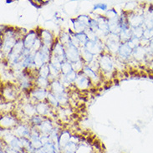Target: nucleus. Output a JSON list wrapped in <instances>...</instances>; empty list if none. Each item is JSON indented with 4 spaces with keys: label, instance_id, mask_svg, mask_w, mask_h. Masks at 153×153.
Wrapping results in <instances>:
<instances>
[{
    "label": "nucleus",
    "instance_id": "nucleus-11",
    "mask_svg": "<svg viewBox=\"0 0 153 153\" xmlns=\"http://www.w3.org/2000/svg\"><path fill=\"white\" fill-rule=\"evenodd\" d=\"M50 82L47 77H43V76H38L35 81V87L40 88H44L49 90Z\"/></svg>",
    "mask_w": 153,
    "mask_h": 153
},
{
    "label": "nucleus",
    "instance_id": "nucleus-4",
    "mask_svg": "<svg viewBox=\"0 0 153 153\" xmlns=\"http://www.w3.org/2000/svg\"><path fill=\"white\" fill-rule=\"evenodd\" d=\"M35 108L37 114L43 116L44 117H49L53 113V107H51L50 103L47 101H43V102H38L35 104Z\"/></svg>",
    "mask_w": 153,
    "mask_h": 153
},
{
    "label": "nucleus",
    "instance_id": "nucleus-8",
    "mask_svg": "<svg viewBox=\"0 0 153 153\" xmlns=\"http://www.w3.org/2000/svg\"><path fill=\"white\" fill-rule=\"evenodd\" d=\"M71 137H72V136H71V134L69 133V131L65 130L62 131L61 132H60L58 144H59V146H60V148L61 150V152L62 150L66 146V145L71 141Z\"/></svg>",
    "mask_w": 153,
    "mask_h": 153
},
{
    "label": "nucleus",
    "instance_id": "nucleus-14",
    "mask_svg": "<svg viewBox=\"0 0 153 153\" xmlns=\"http://www.w3.org/2000/svg\"><path fill=\"white\" fill-rule=\"evenodd\" d=\"M38 75L43 77H49L50 76V67H49V63H46L41 66L39 69H38Z\"/></svg>",
    "mask_w": 153,
    "mask_h": 153
},
{
    "label": "nucleus",
    "instance_id": "nucleus-3",
    "mask_svg": "<svg viewBox=\"0 0 153 153\" xmlns=\"http://www.w3.org/2000/svg\"><path fill=\"white\" fill-rule=\"evenodd\" d=\"M65 48L66 60H68L70 62H76L81 59L80 48L73 45L71 42L68 45L65 46Z\"/></svg>",
    "mask_w": 153,
    "mask_h": 153
},
{
    "label": "nucleus",
    "instance_id": "nucleus-5",
    "mask_svg": "<svg viewBox=\"0 0 153 153\" xmlns=\"http://www.w3.org/2000/svg\"><path fill=\"white\" fill-rule=\"evenodd\" d=\"M38 37V29L35 30H29L26 36L23 38V43H24V47L25 48L30 50L35 43V40L37 39Z\"/></svg>",
    "mask_w": 153,
    "mask_h": 153
},
{
    "label": "nucleus",
    "instance_id": "nucleus-20",
    "mask_svg": "<svg viewBox=\"0 0 153 153\" xmlns=\"http://www.w3.org/2000/svg\"><path fill=\"white\" fill-rule=\"evenodd\" d=\"M35 153H44L43 152L42 149H38V150H36V152Z\"/></svg>",
    "mask_w": 153,
    "mask_h": 153
},
{
    "label": "nucleus",
    "instance_id": "nucleus-15",
    "mask_svg": "<svg viewBox=\"0 0 153 153\" xmlns=\"http://www.w3.org/2000/svg\"><path fill=\"white\" fill-rule=\"evenodd\" d=\"M72 70V64H71L70 62H69L68 60H65V61H64L62 62L61 73L66 75V74H68L69 73H70Z\"/></svg>",
    "mask_w": 153,
    "mask_h": 153
},
{
    "label": "nucleus",
    "instance_id": "nucleus-12",
    "mask_svg": "<svg viewBox=\"0 0 153 153\" xmlns=\"http://www.w3.org/2000/svg\"><path fill=\"white\" fill-rule=\"evenodd\" d=\"M58 39L64 46L70 43V33L69 31L61 30L58 35Z\"/></svg>",
    "mask_w": 153,
    "mask_h": 153
},
{
    "label": "nucleus",
    "instance_id": "nucleus-2",
    "mask_svg": "<svg viewBox=\"0 0 153 153\" xmlns=\"http://www.w3.org/2000/svg\"><path fill=\"white\" fill-rule=\"evenodd\" d=\"M38 37L40 38L41 41H42L43 45L49 48H52L54 42H55L57 37L54 34L53 31L50 30V29H38Z\"/></svg>",
    "mask_w": 153,
    "mask_h": 153
},
{
    "label": "nucleus",
    "instance_id": "nucleus-6",
    "mask_svg": "<svg viewBox=\"0 0 153 153\" xmlns=\"http://www.w3.org/2000/svg\"><path fill=\"white\" fill-rule=\"evenodd\" d=\"M38 128V130L39 131V132L44 135H50L52 131L54 130V126L53 124V122L50 120L49 117H46L42 123L40 125H38V126H36Z\"/></svg>",
    "mask_w": 153,
    "mask_h": 153
},
{
    "label": "nucleus",
    "instance_id": "nucleus-13",
    "mask_svg": "<svg viewBox=\"0 0 153 153\" xmlns=\"http://www.w3.org/2000/svg\"><path fill=\"white\" fill-rule=\"evenodd\" d=\"M71 64H72V69L75 72H76L77 73H80V72H82L84 65H85L84 62L82 59H80V60H78L76 62H71Z\"/></svg>",
    "mask_w": 153,
    "mask_h": 153
},
{
    "label": "nucleus",
    "instance_id": "nucleus-17",
    "mask_svg": "<svg viewBox=\"0 0 153 153\" xmlns=\"http://www.w3.org/2000/svg\"><path fill=\"white\" fill-rule=\"evenodd\" d=\"M32 4L35 5L36 7H38V8H40V7H42L43 4L41 3V1L40 0H29Z\"/></svg>",
    "mask_w": 153,
    "mask_h": 153
},
{
    "label": "nucleus",
    "instance_id": "nucleus-9",
    "mask_svg": "<svg viewBox=\"0 0 153 153\" xmlns=\"http://www.w3.org/2000/svg\"><path fill=\"white\" fill-rule=\"evenodd\" d=\"M71 21H72L73 31H74L75 33H84L85 30L89 27L87 25H85L84 23L81 22L77 18H75V19H71Z\"/></svg>",
    "mask_w": 153,
    "mask_h": 153
},
{
    "label": "nucleus",
    "instance_id": "nucleus-18",
    "mask_svg": "<svg viewBox=\"0 0 153 153\" xmlns=\"http://www.w3.org/2000/svg\"><path fill=\"white\" fill-rule=\"evenodd\" d=\"M40 1H41V3H42L43 5H44V4H50V3H51L53 0H40Z\"/></svg>",
    "mask_w": 153,
    "mask_h": 153
},
{
    "label": "nucleus",
    "instance_id": "nucleus-1",
    "mask_svg": "<svg viewBox=\"0 0 153 153\" xmlns=\"http://www.w3.org/2000/svg\"><path fill=\"white\" fill-rule=\"evenodd\" d=\"M74 85L77 90L81 92L91 90V88H94L90 79L83 73V71L77 73L76 79L74 82Z\"/></svg>",
    "mask_w": 153,
    "mask_h": 153
},
{
    "label": "nucleus",
    "instance_id": "nucleus-10",
    "mask_svg": "<svg viewBox=\"0 0 153 153\" xmlns=\"http://www.w3.org/2000/svg\"><path fill=\"white\" fill-rule=\"evenodd\" d=\"M80 51H81V59L84 62L85 64L90 63L95 58V57H96L91 53H90L88 50L85 48V47H81L80 48Z\"/></svg>",
    "mask_w": 153,
    "mask_h": 153
},
{
    "label": "nucleus",
    "instance_id": "nucleus-19",
    "mask_svg": "<svg viewBox=\"0 0 153 153\" xmlns=\"http://www.w3.org/2000/svg\"><path fill=\"white\" fill-rule=\"evenodd\" d=\"M149 47L151 48V49H153V38L150 40V44H149Z\"/></svg>",
    "mask_w": 153,
    "mask_h": 153
},
{
    "label": "nucleus",
    "instance_id": "nucleus-7",
    "mask_svg": "<svg viewBox=\"0 0 153 153\" xmlns=\"http://www.w3.org/2000/svg\"><path fill=\"white\" fill-rule=\"evenodd\" d=\"M49 91L50 92H52L53 94H54L55 96L60 95L61 93H64L65 92H66V88H65V86L62 84L61 82H60L59 79H56V80L52 81L50 82V87H49Z\"/></svg>",
    "mask_w": 153,
    "mask_h": 153
},
{
    "label": "nucleus",
    "instance_id": "nucleus-16",
    "mask_svg": "<svg viewBox=\"0 0 153 153\" xmlns=\"http://www.w3.org/2000/svg\"><path fill=\"white\" fill-rule=\"evenodd\" d=\"M105 17L108 19V20H112L116 18H118L119 15L117 14V12L115 10L114 8H111V9H107V11L106 12Z\"/></svg>",
    "mask_w": 153,
    "mask_h": 153
}]
</instances>
